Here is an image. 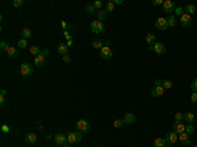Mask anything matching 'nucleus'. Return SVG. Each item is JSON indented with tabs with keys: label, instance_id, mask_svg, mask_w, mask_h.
I'll list each match as a JSON object with an SVG mask.
<instances>
[{
	"label": "nucleus",
	"instance_id": "nucleus-48",
	"mask_svg": "<svg viewBox=\"0 0 197 147\" xmlns=\"http://www.w3.org/2000/svg\"><path fill=\"white\" fill-rule=\"evenodd\" d=\"M42 55H44V57H47V55H49V50H47V49H44V50H42V53H41Z\"/></svg>",
	"mask_w": 197,
	"mask_h": 147
},
{
	"label": "nucleus",
	"instance_id": "nucleus-47",
	"mask_svg": "<svg viewBox=\"0 0 197 147\" xmlns=\"http://www.w3.org/2000/svg\"><path fill=\"white\" fill-rule=\"evenodd\" d=\"M60 25H62V28H63V32H66L67 30V28H68V25L65 23V21H60Z\"/></svg>",
	"mask_w": 197,
	"mask_h": 147
},
{
	"label": "nucleus",
	"instance_id": "nucleus-53",
	"mask_svg": "<svg viewBox=\"0 0 197 147\" xmlns=\"http://www.w3.org/2000/svg\"><path fill=\"white\" fill-rule=\"evenodd\" d=\"M193 147H197V145H195V146H193Z\"/></svg>",
	"mask_w": 197,
	"mask_h": 147
},
{
	"label": "nucleus",
	"instance_id": "nucleus-25",
	"mask_svg": "<svg viewBox=\"0 0 197 147\" xmlns=\"http://www.w3.org/2000/svg\"><path fill=\"white\" fill-rule=\"evenodd\" d=\"M108 16V12L105 9H101V11H97V20L99 21H105Z\"/></svg>",
	"mask_w": 197,
	"mask_h": 147
},
{
	"label": "nucleus",
	"instance_id": "nucleus-30",
	"mask_svg": "<svg viewBox=\"0 0 197 147\" xmlns=\"http://www.w3.org/2000/svg\"><path fill=\"white\" fill-rule=\"evenodd\" d=\"M114 9H116V5L113 4V1H108L105 4V11L107 12H114Z\"/></svg>",
	"mask_w": 197,
	"mask_h": 147
},
{
	"label": "nucleus",
	"instance_id": "nucleus-50",
	"mask_svg": "<svg viewBox=\"0 0 197 147\" xmlns=\"http://www.w3.org/2000/svg\"><path fill=\"white\" fill-rule=\"evenodd\" d=\"M72 44H74V42H72V39H68L67 41V46L70 47V46H72Z\"/></svg>",
	"mask_w": 197,
	"mask_h": 147
},
{
	"label": "nucleus",
	"instance_id": "nucleus-3",
	"mask_svg": "<svg viewBox=\"0 0 197 147\" xmlns=\"http://www.w3.org/2000/svg\"><path fill=\"white\" fill-rule=\"evenodd\" d=\"M83 139V134L80 131H74V133H68L67 134V140L70 145H74V143H79Z\"/></svg>",
	"mask_w": 197,
	"mask_h": 147
},
{
	"label": "nucleus",
	"instance_id": "nucleus-2",
	"mask_svg": "<svg viewBox=\"0 0 197 147\" xmlns=\"http://www.w3.org/2000/svg\"><path fill=\"white\" fill-rule=\"evenodd\" d=\"M20 72L24 78H28L33 74V66L29 62H23L20 66Z\"/></svg>",
	"mask_w": 197,
	"mask_h": 147
},
{
	"label": "nucleus",
	"instance_id": "nucleus-4",
	"mask_svg": "<svg viewBox=\"0 0 197 147\" xmlns=\"http://www.w3.org/2000/svg\"><path fill=\"white\" fill-rule=\"evenodd\" d=\"M89 28L93 33H102L104 32V24H102V21H99V20L92 21Z\"/></svg>",
	"mask_w": 197,
	"mask_h": 147
},
{
	"label": "nucleus",
	"instance_id": "nucleus-13",
	"mask_svg": "<svg viewBox=\"0 0 197 147\" xmlns=\"http://www.w3.org/2000/svg\"><path fill=\"white\" fill-rule=\"evenodd\" d=\"M163 9H164V12H167V13H171V12H175V3L171 1V0H166L164 3H163Z\"/></svg>",
	"mask_w": 197,
	"mask_h": 147
},
{
	"label": "nucleus",
	"instance_id": "nucleus-6",
	"mask_svg": "<svg viewBox=\"0 0 197 147\" xmlns=\"http://www.w3.org/2000/svg\"><path fill=\"white\" fill-rule=\"evenodd\" d=\"M185 124H183V122H179V121H175V124L172 125V131L174 133H176L177 135L181 133H185Z\"/></svg>",
	"mask_w": 197,
	"mask_h": 147
},
{
	"label": "nucleus",
	"instance_id": "nucleus-44",
	"mask_svg": "<svg viewBox=\"0 0 197 147\" xmlns=\"http://www.w3.org/2000/svg\"><path fill=\"white\" fill-rule=\"evenodd\" d=\"M163 3H164V0H153V1H151V4L153 5H163Z\"/></svg>",
	"mask_w": 197,
	"mask_h": 147
},
{
	"label": "nucleus",
	"instance_id": "nucleus-34",
	"mask_svg": "<svg viewBox=\"0 0 197 147\" xmlns=\"http://www.w3.org/2000/svg\"><path fill=\"white\" fill-rule=\"evenodd\" d=\"M162 87L164 90H169L172 87V82L171 80H162Z\"/></svg>",
	"mask_w": 197,
	"mask_h": 147
},
{
	"label": "nucleus",
	"instance_id": "nucleus-17",
	"mask_svg": "<svg viewBox=\"0 0 197 147\" xmlns=\"http://www.w3.org/2000/svg\"><path fill=\"white\" fill-rule=\"evenodd\" d=\"M34 64L37 67H44L45 64H46V57H44L42 54L37 55V57L34 58Z\"/></svg>",
	"mask_w": 197,
	"mask_h": 147
},
{
	"label": "nucleus",
	"instance_id": "nucleus-14",
	"mask_svg": "<svg viewBox=\"0 0 197 147\" xmlns=\"http://www.w3.org/2000/svg\"><path fill=\"white\" fill-rule=\"evenodd\" d=\"M5 53L8 54V57L11 58V59H15V58L19 55V50H17V47H15V46H8L7 50H5Z\"/></svg>",
	"mask_w": 197,
	"mask_h": 147
},
{
	"label": "nucleus",
	"instance_id": "nucleus-40",
	"mask_svg": "<svg viewBox=\"0 0 197 147\" xmlns=\"http://www.w3.org/2000/svg\"><path fill=\"white\" fill-rule=\"evenodd\" d=\"M8 46H9V45H8V42L7 41H1V42H0V49H1V50H7V47H8Z\"/></svg>",
	"mask_w": 197,
	"mask_h": 147
},
{
	"label": "nucleus",
	"instance_id": "nucleus-45",
	"mask_svg": "<svg viewBox=\"0 0 197 147\" xmlns=\"http://www.w3.org/2000/svg\"><path fill=\"white\" fill-rule=\"evenodd\" d=\"M63 60H65L66 63H71L72 62V59H71V57H70L68 54H66V55H63Z\"/></svg>",
	"mask_w": 197,
	"mask_h": 147
},
{
	"label": "nucleus",
	"instance_id": "nucleus-27",
	"mask_svg": "<svg viewBox=\"0 0 197 147\" xmlns=\"http://www.w3.org/2000/svg\"><path fill=\"white\" fill-rule=\"evenodd\" d=\"M29 53L32 54V55H34V57H37V55H39L42 53V50L38 47V46H32L30 47V50H29Z\"/></svg>",
	"mask_w": 197,
	"mask_h": 147
},
{
	"label": "nucleus",
	"instance_id": "nucleus-36",
	"mask_svg": "<svg viewBox=\"0 0 197 147\" xmlns=\"http://www.w3.org/2000/svg\"><path fill=\"white\" fill-rule=\"evenodd\" d=\"M93 7H95L96 11H101V9H102V3L100 1V0H96V1L93 3Z\"/></svg>",
	"mask_w": 197,
	"mask_h": 147
},
{
	"label": "nucleus",
	"instance_id": "nucleus-11",
	"mask_svg": "<svg viewBox=\"0 0 197 147\" xmlns=\"http://www.w3.org/2000/svg\"><path fill=\"white\" fill-rule=\"evenodd\" d=\"M153 51H155V54H158V55H163L166 53V45L162 44V42H156L153 46Z\"/></svg>",
	"mask_w": 197,
	"mask_h": 147
},
{
	"label": "nucleus",
	"instance_id": "nucleus-8",
	"mask_svg": "<svg viewBox=\"0 0 197 147\" xmlns=\"http://www.w3.org/2000/svg\"><path fill=\"white\" fill-rule=\"evenodd\" d=\"M163 93H164V88H163L162 85H155V87L153 88V91H151V96H153L154 99H159V97H162Z\"/></svg>",
	"mask_w": 197,
	"mask_h": 147
},
{
	"label": "nucleus",
	"instance_id": "nucleus-1",
	"mask_svg": "<svg viewBox=\"0 0 197 147\" xmlns=\"http://www.w3.org/2000/svg\"><path fill=\"white\" fill-rule=\"evenodd\" d=\"M76 130L80 131L81 134H87L91 130V124L86 119H79L76 122Z\"/></svg>",
	"mask_w": 197,
	"mask_h": 147
},
{
	"label": "nucleus",
	"instance_id": "nucleus-28",
	"mask_svg": "<svg viewBox=\"0 0 197 147\" xmlns=\"http://www.w3.org/2000/svg\"><path fill=\"white\" fill-rule=\"evenodd\" d=\"M124 125H125V122H124V119H121V118L114 119V122H113V126L116 127V129H121V127H124Z\"/></svg>",
	"mask_w": 197,
	"mask_h": 147
},
{
	"label": "nucleus",
	"instance_id": "nucleus-37",
	"mask_svg": "<svg viewBox=\"0 0 197 147\" xmlns=\"http://www.w3.org/2000/svg\"><path fill=\"white\" fill-rule=\"evenodd\" d=\"M5 93H7V92H5V90H1L0 91V104H4V101H5Z\"/></svg>",
	"mask_w": 197,
	"mask_h": 147
},
{
	"label": "nucleus",
	"instance_id": "nucleus-22",
	"mask_svg": "<svg viewBox=\"0 0 197 147\" xmlns=\"http://www.w3.org/2000/svg\"><path fill=\"white\" fill-rule=\"evenodd\" d=\"M196 11H197V8H196L195 4H187L185 7H184V12L188 13V15H190V16H192V15L195 13Z\"/></svg>",
	"mask_w": 197,
	"mask_h": 147
},
{
	"label": "nucleus",
	"instance_id": "nucleus-19",
	"mask_svg": "<svg viewBox=\"0 0 197 147\" xmlns=\"http://www.w3.org/2000/svg\"><path fill=\"white\" fill-rule=\"evenodd\" d=\"M145 41H146L150 46H154L156 44V36L153 34V33H147V34L145 36Z\"/></svg>",
	"mask_w": 197,
	"mask_h": 147
},
{
	"label": "nucleus",
	"instance_id": "nucleus-49",
	"mask_svg": "<svg viewBox=\"0 0 197 147\" xmlns=\"http://www.w3.org/2000/svg\"><path fill=\"white\" fill-rule=\"evenodd\" d=\"M113 4H114V5H120V4H122V0H113Z\"/></svg>",
	"mask_w": 197,
	"mask_h": 147
},
{
	"label": "nucleus",
	"instance_id": "nucleus-15",
	"mask_svg": "<svg viewBox=\"0 0 197 147\" xmlns=\"http://www.w3.org/2000/svg\"><path fill=\"white\" fill-rule=\"evenodd\" d=\"M124 122H125V125H132L135 122V119H137V117H135L134 113H126L125 116H124Z\"/></svg>",
	"mask_w": 197,
	"mask_h": 147
},
{
	"label": "nucleus",
	"instance_id": "nucleus-41",
	"mask_svg": "<svg viewBox=\"0 0 197 147\" xmlns=\"http://www.w3.org/2000/svg\"><path fill=\"white\" fill-rule=\"evenodd\" d=\"M1 131L4 134H7V133H9V131H11V127L8 126V125H1Z\"/></svg>",
	"mask_w": 197,
	"mask_h": 147
},
{
	"label": "nucleus",
	"instance_id": "nucleus-29",
	"mask_svg": "<svg viewBox=\"0 0 197 147\" xmlns=\"http://www.w3.org/2000/svg\"><path fill=\"white\" fill-rule=\"evenodd\" d=\"M96 12V9H95V7H93V4H87L86 5V13L87 15H93Z\"/></svg>",
	"mask_w": 197,
	"mask_h": 147
},
{
	"label": "nucleus",
	"instance_id": "nucleus-52",
	"mask_svg": "<svg viewBox=\"0 0 197 147\" xmlns=\"http://www.w3.org/2000/svg\"><path fill=\"white\" fill-rule=\"evenodd\" d=\"M166 147H174V146H172V145H167V146H166Z\"/></svg>",
	"mask_w": 197,
	"mask_h": 147
},
{
	"label": "nucleus",
	"instance_id": "nucleus-10",
	"mask_svg": "<svg viewBox=\"0 0 197 147\" xmlns=\"http://www.w3.org/2000/svg\"><path fill=\"white\" fill-rule=\"evenodd\" d=\"M54 139H55V142H57V145H58V146H66V145H67V142H68V140H67V135H65V134H57V135L55 137H54Z\"/></svg>",
	"mask_w": 197,
	"mask_h": 147
},
{
	"label": "nucleus",
	"instance_id": "nucleus-21",
	"mask_svg": "<svg viewBox=\"0 0 197 147\" xmlns=\"http://www.w3.org/2000/svg\"><path fill=\"white\" fill-rule=\"evenodd\" d=\"M57 50H58V53L60 55H66V54H68V46L66 44H59Z\"/></svg>",
	"mask_w": 197,
	"mask_h": 147
},
{
	"label": "nucleus",
	"instance_id": "nucleus-26",
	"mask_svg": "<svg viewBox=\"0 0 197 147\" xmlns=\"http://www.w3.org/2000/svg\"><path fill=\"white\" fill-rule=\"evenodd\" d=\"M167 23H168V28H176V17L175 16H168L167 17Z\"/></svg>",
	"mask_w": 197,
	"mask_h": 147
},
{
	"label": "nucleus",
	"instance_id": "nucleus-20",
	"mask_svg": "<svg viewBox=\"0 0 197 147\" xmlns=\"http://www.w3.org/2000/svg\"><path fill=\"white\" fill-rule=\"evenodd\" d=\"M104 46H105V41H102V39H93V41H92V47L93 49L101 50Z\"/></svg>",
	"mask_w": 197,
	"mask_h": 147
},
{
	"label": "nucleus",
	"instance_id": "nucleus-18",
	"mask_svg": "<svg viewBox=\"0 0 197 147\" xmlns=\"http://www.w3.org/2000/svg\"><path fill=\"white\" fill-rule=\"evenodd\" d=\"M25 142L29 145H34L37 142V135L34 133H26L25 134Z\"/></svg>",
	"mask_w": 197,
	"mask_h": 147
},
{
	"label": "nucleus",
	"instance_id": "nucleus-32",
	"mask_svg": "<svg viewBox=\"0 0 197 147\" xmlns=\"http://www.w3.org/2000/svg\"><path fill=\"white\" fill-rule=\"evenodd\" d=\"M17 46H19V49H25L26 46H28V39H25V38L19 39V42H17Z\"/></svg>",
	"mask_w": 197,
	"mask_h": 147
},
{
	"label": "nucleus",
	"instance_id": "nucleus-46",
	"mask_svg": "<svg viewBox=\"0 0 197 147\" xmlns=\"http://www.w3.org/2000/svg\"><path fill=\"white\" fill-rule=\"evenodd\" d=\"M63 36H65L66 38H67V41H68V39H72V36H71V34H70V33H68V30H66V32H63Z\"/></svg>",
	"mask_w": 197,
	"mask_h": 147
},
{
	"label": "nucleus",
	"instance_id": "nucleus-35",
	"mask_svg": "<svg viewBox=\"0 0 197 147\" xmlns=\"http://www.w3.org/2000/svg\"><path fill=\"white\" fill-rule=\"evenodd\" d=\"M12 5H13L15 8H20L24 5V0H13L12 1Z\"/></svg>",
	"mask_w": 197,
	"mask_h": 147
},
{
	"label": "nucleus",
	"instance_id": "nucleus-31",
	"mask_svg": "<svg viewBox=\"0 0 197 147\" xmlns=\"http://www.w3.org/2000/svg\"><path fill=\"white\" fill-rule=\"evenodd\" d=\"M21 36H23V38H25V39H29L30 37H32V32H30V29H23V32H21Z\"/></svg>",
	"mask_w": 197,
	"mask_h": 147
},
{
	"label": "nucleus",
	"instance_id": "nucleus-12",
	"mask_svg": "<svg viewBox=\"0 0 197 147\" xmlns=\"http://www.w3.org/2000/svg\"><path fill=\"white\" fill-rule=\"evenodd\" d=\"M180 23H181V25H183L184 28L189 26L190 24H192V16L184 12V13L181 15V17H180Z\"/></svg>",
	"mask_w": 197,
	"mask_h": 147
},
{
	"label": "nucleus",
	"instance_id": "nucleus-23",
	"mask_svg": "<svg viewBox=\"0 0 197 147\" xmlns=\"http://www.w3.org/2000/svg\"><path fill=\"white\" fill-rule=\"evenodd\" d=\"M167 146V142H166L164 138H156L154 140V147H166Z\"/></svg>",
	"mask_w": 197,
	"mask_h": 147
},
{
	"label": "nucleus",
	"instance_id": "nucleus-38",
	"mask_svg": "<svg viewBox=\"0 0 197 147\" xmlns=\"http://www.w3.org/2000/svg\"><path fill=\"white\" fill-rule=\"evenodd\" d=\"M181 119H184V113H180V112H177L176 114H175V121H179V122H181Z\"/></svg>",
	"mask_w": 197,
	"mask_h": 147
},
{
	"label": "nucleus",
	"instance_id": "nucleus-51",
	"mask_svg": "<svg viewBox=\"0 0 197 147\" xmlns=\"http://www.w3.org/2000/svg\"><path fill=\"white\" fill-rule=\"evenodd\" d=\"M63 147H71V145H66V146H63Z\"/></svg>",
	"mask_w": 197,
	"mask_h": 147
},
{
	"label": "nucleus",
	"instance_id": "nucleus-24",
	"mask_svg": "<svg viewBox=\"0 0 197 147\" xmlns=\"http://www.w3.org/2000/svg\"><path fill=\"white\" fill-rule=\"evenodd\" d=\"M195 114H193L192 112H187L184 113V121H187L188 124H193V121H195Z\"/></svg>",
	"mask_w": 197,
	"mask_h": 147
},
{
	"label": "nucleus",
	"instance_id": "nucleus-16",
	"mask_svg": "<svg viewBox=\"0 0 197 147\" xmlns=\"http://www.w3.org/2000/svg\"><path fill=\"white\" fill-rule=\"evenodd\" d=\"M179 140H180V143H181L183 146H189V143H190L189 134H187V133L179 134Z\"/></svg>",
	"mask_w": 197,
	"mask_h": 147
},
{
	"label": "nucleus",
	"instance_id": "nucleus-39",
	"mask_svg": "<svg viewBox=\"0 0 197 147\" xmlns=\"http://www.w3.org/2000/svg\"><path fill=\"white\" fill-rule=\"evenodd\" d=\"M190 90L193 92H197V79H193L192 83H190Z\"/></svg>",
	"mask_w": 197,
	"mask_h": 147
},
{
	"label": "nucleus",
	"instance_id": "nucleus-42",
	"mask_svg": "<svg viewBox=\"0 0 197 147\" xmlns=\"http://www.w3.org/2000/svg\"><path fill=\"white\" fill-rule=\"evenodd\" d=\"M190 101H192L193 104H197V92H193V93L190 95Z\"/></svg>",
	"mask_w": 197,
	"mask_h": 147
},
{
	"label": "nucleus",
	"instance_id": "nucleus-5",
	"mask_svg": "<svg viewBox=\"0 0 197 147\" xmlns=\"http://www.w3.org/2000/svg\"><path fill=\"white\" fill-rule=\"evenodd\" d=\"M100 57L105 60H109L112 57H113V51H112L110 46H104V47L100 50Z\"/></svg>",
	"mask_w": 197,
	"mask_h": 147
},
{
	"label": "nucleus",
	"instance_id": "nucleus-9",
	"mask_svg": "<svg viewBox=\"0 0 197 147\" xmlns=\"http://www.w3.org/2000/svg\"><path fill=\"white\" fill-rule=\"evenodd\" d=\"M155 26H156L159 30H166V29L168 28L167 18H166V17H159V18H158V20L155 21Z\"/></svg>",
	"mask_w": 197,
	"mask_h": 147
},
{
	"label": "nucleus",
	"instance_id": "nucleus-7",
	"mask_svg": "<svg viewBox=\"0 0 197 147\" xmlns=\"http://www.w3.org/2000/svg\"><path fill=\"white\" fill-rule=\"evenodd\" d=\"M164 139H166V142H167L168 145H172V146H174L175 143H176L177 140H179V135H177L176 133H174V131H169V133L166 134V138H164Z\"/></svg>",
	"mask_w": 197,
	"mask_h": 147
},
{
	"label": "nucleus",
	"instance_id": "nucleus-43",
	"mask_svg": "<svg viewBox=\"0 0 197 147\" xmlns=\"http://www.w3.org/2000/svg\"><path fill=\"white\" fill-rule=\"evenodd\" d=\"M175 13H176V16H180V17H181V15L184 13V9L180 8V7H177L176 9H175Z\"/></svg>",
	"mask_w": 197,
	"mask_h": 147
},
{
	"label": "nucleus",
	"instance_id": "nucleus-33",
	"mask_svg": "<svg viewBox=\"0 0 197 147\" xmlns=\"http://www.w3.org/2000/svg\"><path fill=\"white\" fill-rule=\"evenodd\" d=\"M185 133L189 134V135H192V134H195V126H193L192 124H188L185 126Z\"/></svg>",
	"mask_w": 197,
	"mask_h": 147
}]
</instances>
